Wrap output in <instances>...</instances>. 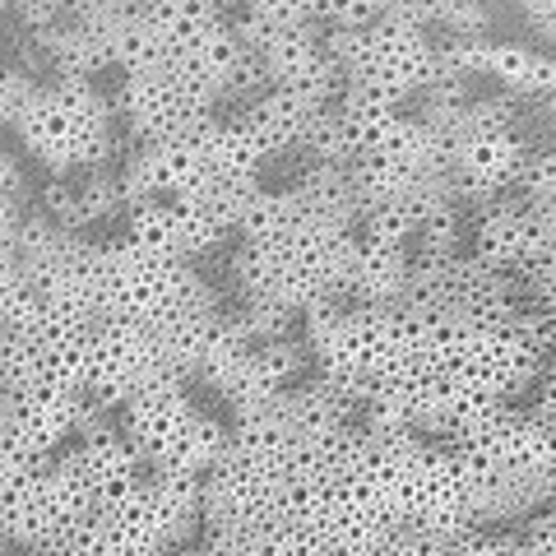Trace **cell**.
I'll list each match as a JSON object with an SVG mask.
<instances>
[{"label":"cell","mask_w":556,"mask_h":556,"mask_svg":"<svg viewBox=\"0 0 556 556\" xmlns=\"http://www.w3.org/2000/svg\"><path fill=\"white\" fill-rule=\"evenodd\" d=\"M353 228L329 218H302L260 247H228V274L237 302H265L292 316L343 302V269Z\"/></svg>","instance_id":"1"},{"label":"cell","mask_w":556,"mask_h":556,"mask_svg":"<svg viewBox=\"0 0 556 556\" xmlns=\"http://www.w3.org/2000/svg\"><path fill=\"white\" fill-rule=\"evenodd\" d=\"M14 149L47 177H79L121 163V135L102 84L42 79L14 116Z\"/></svg>","instance_id":"2"},{"label":"cell","mask_w":556,"mask_h":556,"mask_svg":"<svg viewBox=\"0 0 556 556\" xmlns=\"http://www.w3.org/2000/svg\"><path fill=\"white\" fill-rule=\"evenodd\" d=\"M302 343L311 353V371L334 380L362 404L404 376L413 353V316L404 306H316L302 316Z\"/></svg>","instance_id":"3"},{"label":"cell","mask_w":556,"mask_h":556,"mask_svg":"<svg viewBox=\"0 0 556 556\" xmlns=\"http://www.w3.org/2000/svg\"><path fill=\"white\" fill-rule=\"evenodd\" d=\"M329 56L343 70V89L367 93L394 108H413L422 89L437 79V33L422 24L417 5H380L362 28L320 33Z\"/></svg>","instance_id":"4"},{"label":"cell","mask_w":556,"mask_h":556,"mask_svg":"<svg viewBox=\"0 0 556 556\" xmlns=\"http://www.w3.org/2000/svg\"><path fill=\"white\" fill-rule=\"evenodd\" d=\"M126 441L139 450L144 468L181 478H204L228 450V417L204 404L190 380H159L116 413Z\"/></svg>","instance_id":"5"},{"label":"cell","mask_w":556,"mask_h":556,"mask_svg":"<svg viewBox=\"0 0 556 556\" xmlns=\"http://www.w3.org/2000/svg\"><path fill=\"white\" fill-rule=\"evenodd\" d=\"M93 274H98L102 320H121L139 329H167L172 320L218 302V292L200 274V265L149 255L130 247L126 237L98 241Z\"/></svg>","instance_id":"6"},{"label":"cell","mask_w":556,"mask_h":556,"mask_svg":"<svg viewBox=\"0 0 556 556\" xmlns=\"http://www.w3.org/2000/svg\"><path fill=\"white\" fill-rule=\"evenodd\" d=\"M108 102L116 135L130 149L186 139L214 116H223L214 93L190 84L186 75H172V70H139V75L116 79V89H108Z\"/></svg>","instance_id":"7"},{"label":"cell","mask_w":556,"mask_h":556,"mask_svg":"<svg viewBox=\"0 0 556 556\" xmlns=\"http://www.w3.org/2000/svg\"><path fill=\"white\" fill-rule=\"evenodd\" d=\"M98 519L112 543L144 556H167L200 538V478L149 468L135 492L112 510H98Z\"/></svg>","instance_id":"8"},{"label":"cell","mask_w":556,"mask_h":556,"mask_svg":"<svg viewBox=\"0 0 556 556\" xmlns=\"http://www.w3.org/2000/svg\"><path fill=\"white\" fill-rule=\"evenodd\" d=\"M89 515L93 510L79 501L65 468L56 459H47L0 496V547L14 556L56 552Z\"/></svg>","instance_id":"9"},{"label":"cell","mask_w":556,"mask_h":556,"mask_svg":"<svg viewBox=\"0 0 556 556\" xmlns=\"http://www.w3.org/2000/svg\"><path fill=\"white\" fill-rule=\"evenodd\" d=\"M172 376L159 329H139L121 320H98L89 329V376H84V399L102 413H121L135 394H144Z\"/></svg>","instance_id":"10"},{"label":"cell","mask_w":556,"mask_h":556,"mask_svg":"<svg viewBox=\"0 0 556 556\" xmlns=\"http://www.w3.org/2000/svg\"><path fill=\"white\" fill-rule=\"evenodd\" d=\"M464 255L501 278H519L533 265H552V208H533L515 195L478 204L468 214Z\"/></svg>","instance_id":"11"},{"label":"cell","mask_w":556,"mask_h":556,"mask_svg":"<svg viewBox=\"0 0 556 556\" xmlns=\"http://www.w3.org/2000/svg\"><path fill=\"white\" fill-rule=\"evenodd\" d=\"M56 464L65 468V478L75 482L79 501L93 515L112 510L116 501H126L135 492V482L149 473L144 459H139V450L126 441V431H121L116 413H102V408H93L84 417L79 437L61 450Z\"/></svg>","instance_id":"12"},{"label":"cell","mask_w":556,"mask_h":556,"mask_svg":"<svg viewBox=\"0 0 556 556\" xmlns=\"http://www.w3.org/2000/svg\"><path fill=\"white\" fill-rule=\"evenodd\" d=\"M121 237L130 247L163 255V260H181V265H200V260L218 255L223 247H232V218L218 204L204 200H149V204H130L121 214Z\"/></svg>","instance_id":"13"},{"label":"cell","mask_w":556,"mask_h":556,"mask_svg":"<svg viewBox=\"0 0 556 556\" xmlns=\"http://www.w3.org/2000/svg\"><path fill=\"white\" fill-rule=\"evenodd\" d=\"M288 482L260 464L223 450V459L200 478V533H255L283 515Z\"/></svg>","instance_id":"14"},{"label":"cell","mask_w":556,"mask_h":556,"mask_svg":"<svg viewBox=\"0 0 556 556\" xmlns=\"http://www.w3.org/2000/svg\"><path fill=\"white\" fill-rule=\"evenodd\" d=\"M89 413H93V404L84 394L24 390V394H5V417H0V427H5L28 455L56 459L61 450L79 437V427Z\"/></svg>","instance_id":"15"},{"label":"cell","mask_w":556,"mask_h":556,"mask_svg":"<svg viewBox=\"0 0 556 556\" xmlns=\"http://www.w3.org/2000/svg\"><path fill=\"white\" fill-rule=\"evenodd\" d=\"M232 116L241 130H247V139L260 149V159H265V167H278V163H292L306 139V126L311 116H316V108H306V102L278 93V89H260L255 98H247L241 108L223 112Z\"/></svg>","instance_id":"16"},{"label":"cell","mask_w":556,"mask_h":556,"mask_svg":"<svg viewBox=\"0 0 556 556\" xmlns=\"http://www.w3.org/2000/svg\"><path fill=\"white\" fill-rule=\"evenodd\" d=\"M413 255L408 247H386V241L353 237L343 269V302L348 306H399L408 292Z\"/></svg>","instance_id":"17"},{"label":"cell","mask_w":556,"mask_h":556,"mask_svg":"<svg viewBox=\"0 0 556 556\" xmlns=\"http://www.w3.org/2000/svg\"><path fill=\"white\" fill-rule=\"evenodd\" d=\"M33 84H38V79H33L20 61H5V56H0V135L14 130V116H20L24 98L33 93Z\"/></svg>","instance_id":"18"},{"label":"cell","mask_w":556,"mask_h":556,"mask_svg":"<svg viewBox=\"0 0 556 556\" xmlns=\"http://www.w3.org/2000/svg\"><path fill=\"white\" fill-rule=\"evenodd\" d=\"M20 218H24V204H14V200H5L0 195V247L14 237V228H20Z\"/></svg>","instance_id":"19"},{"label":"cell","mask_w":556,"mask_h":556,"mask_svg":"<svg viewBox=\"0 0 556 556\" xmlns=\"http://www.w3.org/2000/svg\"><path fill=\"white\" fill-rule=\"evenodd\" d=\"M316 556H386V547H380V552H362V547H334V552H316Z\"/></svg>","instance_id":"20"},{"label":"cell","mask_w":556,"mask_h":556,"mask_svg":"<svg viewBox=\"0 0 556 556\" xmlns=\"http://www.w3.org/2000/svg\"><path fill=\"white\" fill-rule=\"evenodd\" d=\"M0 357H5V325H0Z\"/></svg>","instance_id":"21"},{"label":"cell","mask_w":556,"mask_h":556,"mask_svg":"<svg viewBox=\"0 0 556 556\" xmlns=\"http://www.w3.org/2000/svg\"><path fill=\"white\" fill-rule=\"evenodd\" d=\"M0 38H5V28H0Z\"/></svg>","instance_id":"22"},{"label":"cell","mask_w":556,"mask_h":556,"mask_svg":"<svg viewBox=\"0 0 556 556\" xmlns=\"http://www.w3.org/2000/svg\"><path fill=\"white\" fill-rule=\"evenodd\" d=\"M0 556H5V547H0Z\"/></svg>","instance_id":"23"}]
</instances>
